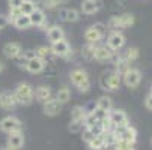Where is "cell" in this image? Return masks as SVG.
I'll return each instance as SVG.
<instances>
[{
	"instance_id": "obj_6",
	"label": "cell",
	"mask_w": 152,
	"mask_h": 150,
	"mask_svg": "<svg viewBox=\"0 0 152 150\" xmlns=\"http://www.w3.org/2000/svg\"><path fill=\"white\" fill-rule=\"evenodd\" d=\"M0 131L5 134H12L17 131H21V123L14 116H6L0 120Z\"/></svg>"
},
{
	"instance_id": "obj_13",
	"label": "cell",
	"mask_w": 152,
	"mask_h": 150,
	"mask_svg": "<svg viewBox=\"0 0 152 150\" xmlns=\"http://www.w3.org/2000/svg\"><path fill=\"white\" fill-rule=\"evenodd\" d=\"M101 9L99 0H83L81 2V12L86 15H94Z\"/></svg>"
},
{
	"instance_id": "obj_19",
	"label": "cell",
	"mask_w": 152,
	"mask_h": 150,
	"mask_svg": "<svg viewBox=\"0 0 152 150\" xmlns=\"http://www.w3.org/2000/svg\"><path fill=\"white\" fill-rule=\"evenodd\" d=\"M84 39H86V42H88V44H96L98 41L102 39V35H101L94 26H91L88 30L84 32Z\"/></svg>"
},
{
	"instance_id": "obj_24",
	"label": "cell",
	"mask_w": 152,
	"mask_h": 150,
	"mask_svg": "<svg viewBox=\"0 0 152 150\" xmlns=\"http://www.w3.org/2000/svg\"><path fill=\"white\" fill-rule=\"evenodd\" d=\"M96 108H99V110H104V111H110L112 110V105H113V101H112V98H108L107 95L105 96H101V98H98V101H96Z\"/></svg>"
},
{
	"instance_id": "obj_41",
	"label": "cell",
	"mask_w": 152,
	"mask_h": 150,
	"mask_svg": "<svg viewBox=\"0 0 152 150\" xmlns=\"http://www.w3.org/2000/svg\"><path fill=\"white\" fill-rule=\"evenodd\" d=\"M9 24V21H8V17L6 15H2V14H0V30H2V29H5L6 26Z\"/></svg>"
},
{
	"instance_id": "obj_7",
	"label": "cell",
	"mask_w": 152,
	"mask_h": 150,
	"mask_svg": "<svg viewBox=\"0 0 152 150\" xmlns=\"http://www.w3.org/2000/svg\"><path fill=\"white\" fill-rule=\"evenodd\" d=\"M124 45H125V36L121 32L113 30L110 35H108V38H107V48H110L112 51H118Z\"/></svg>"
},
{
	"instance_id": "obj_2",
	"label": "cell",
	"mask_w": 152,
	"mask_h": 150,
	"mask_svg": "<svg viewBox=\"0 0 152 150\" xmlns=\"http://www.w3.org/2000/svg\"><path fill=\"white\" fill-rule=\"evenodd\" d=\"M14 96H15V101L17 104H21V105H30L35 99V93H33V87L29 84V83H20L17 86V89L14 92Z\"/></svg>"
},
{
	"instance_id": "obj_34",
	"label": "cell",
	"mask_w": 152,
	"mask_h": 150,
	"mask_svg": "<svg viewBox=\"0 0 152 150\" xmlns=\"http://www.w3.org/2000/svg\"><path fill=\"white\" fill-rule=\"evenodd\" d=\"M116 149H118V150H136L134 144L125 143V141H118V143H116Z\"/></svg>"
},
{
	"instance_id": "obj_8",
	"label": "cell",
	"mask_w": 152,
	"mask_h": 150,
	"mask_svg": "<svg viewBox=\"0 0 152 150\" xmlns=\"http://www.w3.org/2000/svg\"><path fill=\"white\" fill-rule=\"evenodd\" d=\"M53 56H57V57H68L69 53H71V48H69V44L65 39L59 41V42H54V44L50 47Z\"/></svg>"
},
{
	"instance_id": "obj_49",
	"label": "cell",
	"mask_w": 152,
	"mask_h": 150,
	"mask_svg": "<svg viewBox=\"0 0 152 150\" xmlns=\"http://www.w3.org/2000/svg\"><path fill=\"white\" fill-rule=\"evenodd\" d=\"M151 146H152V138H151Z\"/></svg>"
},
{
	"instance_id": "obj_29",
	"label": "cell",
	"mask_w": 152,
	"mask_h": 150,
	"mask_svg": "<svg viewBox=\"0 0 152 150\" xmlns=\"http://www.w3.org/2000/svg\"><path fill=\"white\" fill-rule=\"evenodd\" d=\"M35 9H36V5H35L33 0H24L23 5L20 6V11H21L23 15H30Z\"/></svg>"
},
{
	"instance_id": "obj_38",
	"label": "cell",
	"mask_w": 152,
	"mask_h": 150,
	"mask_svg": "<svg viewBox=\"0 0 152 150\" xmlns=\"http://www.w3.org/2000/svg\"><path fill=\"white\" fill-rule=\"evenodd\" d=\"M21 57H23L26 62H29V60H32V59L36 57V53H35V50H27L24 53H21Z\"/></svg>"
},
{
	"instance_id": "obj_39",
	"label": "cell",
	"mask_w": 152,
	"mask_h": 150,
	"mask_svg": "<svg viewBox=\"0 0 152 150\" xmlns=\"http://www.w3.org/2000/svg\"><path fill=\"white\" fill-rule=\"evenodd\" d=\"M24 0H8L9 3V9H20V6L23 5Z\"/></svg>"
},
{
	"instance_id": "obj_30",
	"label": "cell",
	"mask_w": 152,
	"mask_h": 150,
	"mask_svg": "<svg viewBox=\"0 0 152 150\" xmlns=\"http://www.w3.org/2000/svg\"><path fill=\"white\" fill-rule=\"evenodd\" d=\"M95 44H86L83 48H81V56L86 59V60H92L94 59V54H95Z\"/></svg>"
},
{
	"instance_id": "obj_40",
	"label": "cell",
	"mask_w": 152,
	"mask_h": 150,
	"mask_svg": "<svg viewBox=\"0 0 152 150\" xmlns=\"http://www.w3.org/2000/svg\"><path fill=\"white\" fill-rule=\"evenodd\" d=\"M94 27H95V29H96V30H98V32L102 35V36L105 35L107 27H105V24H104V23H95V24H94Z\"/></svg>"
},
{
	"instance_id": "obj_1",
	"label": "cell",
	"mask_w": 152,
	"mask_h": 150,
	"mask_svg": "<svg viewBox=\"0 0 152 150\" xmlns=\"http://www.w3.org/2000/svg\"><path fill=\"white\" fill-rule=\"evenodd\" d=\"M121 81H122V75L118 74L116 71L115 72H104L99 77V87L102 90H107V92H116L121 86Z\"/></svg>"
},
{
	"instance_id": "obj_32",
	"label": "cell",
	"mask_w": 152,
	"mask_h": 150,
	"mask_svg": "<svg viewBox=\"0 0 152 150\" xmlns=\"http://www.w3.org/2000/svg\"><path fill=\"white\" fill-rule=\"evenodd\" d=\"M84 126L86 128H91V126H95L96 123H99V120L92 114V113H86V117H84Z\"/></svg>"
},
{
	"instance_id": "obj_14",
	"label": "cell",
	"mask_w": 152,
	"mask_h": 150,
	"mask_svg": "<svg viewBox=\"0 0 152 150\" xmlns=\"http://www.w3.org/2000/svg\"><path fill=\"white\" fill-rule=\"evenodd\" d=\"M26 69L30 74H41L45 69V62L42 59H39V57H35V59H32L26 63Z\"/></svg>"
},
{
	"instance_id": "obj_21",
	"label": "cell",
	"mask_w": 152,
	"mask_h": 150,
	"mask_svg": "<svg viewBox=\"0 0 152 150\" xmlns=\"http://www.w3.org/2000/svg\"><path fill=\"white\" fill-rule=\"evenodd\" d=\"M18 30H26V29H29L30 26H32V23H30V18H29V15H23L21 14L14 23H12Z\"/></svg>"
},
{
	"instance_id": "obj_46",
	"label": "cell",
	"mask_w": 152,
	"mask_h": 150,
	"mask_svg": "<svg viewBox=\"0 0 152 150\" xmlns=\"http://www.w3.org/2000/svg\"><path fill=\"white\" fill-rule=\"evenodd\" d=\"M59 2H60V3H68L69 0H59Z\"/></svg>"
},
{
	"instance_id": "obj_10",
	"label": "cell",
	"mask_w": 152,
	"mask_h": 150,
	"mask_svg": "<svg viewBox=\"0 0 152 150\" xmlns=\"http://www.w3.org/2000/svg\"><path fill=\"white\" fill-rule=\"evenodd\" d=\"M42 111H44L45 116H57L62 111V104H59L56 99H48L47 102L42 104Z\"/></svg>"
},
{
	"instance_id": "obj_44",
	"label": "cell",
	"mask_w": 152,
	"mask_h": 150,
	"mask_svg": "<svg viewBox=\"0 0 152 150\" xmlns=\"http://www.w3.org/2000/svg\"><path fill=\"white\" fill-rule=\"evenodd\" d=\"M101 150H118V149H116V144H115V146H104Z\"/></svg>"
},
{
	"instance_id": "obj_48",
	"label": "cell",
	"mask_w": 152,
	"mask_h": 150,
	"mask_svg": "<svg viewBox=\"0 0 152 150\" xmlns=\"http://www.w3.org/2000/svg\"><path fill=\"white\" fill-rule=\"evenodd\" d=\"M151 95H152V87H151Z\"/></svg>"
},
{
	"instance_id": "obj_28",
	"label": "cell",
	"mask_w": 152,
	"mask_h": 150,
	"mask_svg": "<svg viewBox=\"0 0 152 150\" xmlns=\"http://www.w3.org/2000/svg\"><path fill=\"white\" fill-rule=\"evenodd\" d=\"M84 117H86V110L80 105H75L72 111H71V120H81L84 122Z\"/></svg>"
},
{
	"instance_id": "obj_15",
	"label": "cell",
	"mask_w": 152,
	"mask_h": 150,
	"mask_svg": "<svg viewBox=\"0 0 152 150\" xmlns=\"http://www.w3.org/2000/svg\"><path fill=\"white\" fill-rule=\"evenodd\" d=\"M112 50L110 48H107L105 45H101V47H96L95 48V54H94V59L99 63H104V62H108V60H112Z\"/></svg>"
},
{
	"instance_id": "obj_11",
	"label": "cell",
	"mask_w": 152,
	"mask_h": 150,
	"mask_svg": "<svg viewBox=\"0 0 152 150\" xmlns=\"http://www.w3.org/2000/svg\"><path fill=\"white\" fill-rule=\"evenodd\" d=\"M23 146H24V135H23V132H21V131H17V132L9 134V138H8V149H11V150H20Z\"/></svg>"
},
{
	"instance_id": "obj_31",
	"label": "cell",
	"mask_w": 152,
	"mask_h": 150,
	"mask_svg": "<svg viewBox=\"0 0 152 150\" xmlns=\"http://www.w3.org/2000/svg\"><path fill=\"white\" fill-rule=\"evenodd\" d=\"M80 18V14L77 9H66V12H65V21H68V23H75V21H78Z\"/></svg>"
},
{
	"instance_id": "obj_22",
	"label": "cell",
	"mask_w": 152,
	"mask_h": 150,
	"mask_svg": "<svg viewBox=\"0 0 152 150\" xmlns=\"http://www.w3.org/2000/svg\"><path fill=\"white\" fill-rule=\"evenodd\" d=\"M134 15L131 14H124L118 17V23H119V29H126V27H131L134 24Z\"/></svg>"
},
{
	"instance_id": "obj_37",
	"label": "cell",
	"mask_w": 152,
	"mask_h": 150,
	"mask_svg": "<svg viewBox=\"0 0 152 150\" xmlns=\"http://www.w3.org/2000/svg\"><path fill=\"white\" fill-rule=\"evenodd\" d=\"M59 5H60L59 0H44V6L47 9H56Z\"/></svg>"
},
{
	"instance_id": "obj_4",
	"label": "cell",
	"mask_w": 152,
	"mask_h": 150,
	"mask_svg": "<svg viewBox=\"0 0 152 150\" xmlns=\"http://www.w3.org/2000/svg\"><path fill=\"white\" fill-rule=\"evenodd\" d=\"M116 138L119 141H125V143H131V144H136L137 141V131L131 126H115L113 131H112Z\"/></svg>"
},
{
	"instance_id": "obj_33",
	"label": "cell",
	"mask_w": 152,
	"mask_h": 150,
	"mask_svg": "<svg viewBox=\"0 0 152 150\" xmlns=\"http://www.w3.org/2000/svg\"><path fill=\"white\" fill-rule=\"evenodd\" d=\"M83 126H84V123H83L81 120H71V123H69V131H71V132H81V131H83Z\"/></svg>"
},
{
	"instance_id": "obj_27",
	"label": "cell",
	"mask_w": 152,
	"mask_h": 150,
	"mask_svg": "<svg viewBox=\"0 0 152 150\" xmlns=\"http://www.w3.org/2000/svg\"><path fill=\"white\" fill-rule=\"evenodd\" d=\"M122 56H124V59H125L128 63H131V62H134V60L139 59V48L129 47V48H126V51H125Z\"/></svg>"
},
{
	"instance_id": "obj_12",
	"label": "cell",
	"mask_w": 152,
	"mask_h": 150,
	"mask_svg": "<svg viewBox=\"0 0 152 150\" xmlns=\"http://www.w3.org/2000/svg\"><path fill=\"white\" fill-rule=\"evenodd\" d=\"M23 50H21V45L17 44V42H8V44L3 47V54L8 57V59H12L15 60L17 57L21 56Z\"/></svg>"
},
{
	"instance_id": "obj_3",
	"label": "cell",
	"mask_w": 152,
	"mask_h": 150,
	"mask_svg": "<svg viewBox=\"0 0 152 150\" xmlns=\"http://www.w3.org/2000/svg\"><path fill=\"white\" fill-rule=\"evenodd\" d=\"M69 78H71V83L75 86L80 92L86 93V92L91 90V80H89V75H88V72H86V71H83V69H74V71H71Z\"/></svg>"
},
{
	"instance_id": "obj_20",
	"label": "cell",
	"mask_w": 152,
	"mask_h": 150,
	"mask_svg": "<svg viewBox=\"0 0 152 150\" xmlns=\"http://www.w3.org/2000/svg\"><path fill=\"white\" fill-rule=\"evenodd\" d=\"M29 18H30V23H32V26H36V27H39L44 21L47 20L45 18V14H44V11L42 9H39V8H36L30 15H29Z\"/></svg>"
},
{
	"instance_id": "obj_26",
	"label": "cell",
	"mask_w": 152,
	"mask_h": 150,
	"mask_svg": "<svg viewBox=\"0 0 152 150\" xmlns=\"http://www.w3.org/2000/svg\"><path fill=\"white\" fill-rule=\"evenodd\" d=\"M35 53H36V57L42 59L44 62L53 57V53H51L50 47H45V45H42V47H38V48L35 50Z\"/></svg>"
},
{
	"instance_id": "obj_36",
	"label": "cell",
	"mask_w": 152,
	"mask_h": 150,
	"mask_svg": "<svg viewBox=\"0 0 152 150\" xmlns=\"http://www.w3.org/2000/svg\"><path fill=\"white\" fill-rule=\"evenodd\" d=\"M81 137H83V141H86V143H89L95 135L91 132V129H88V128H84V129L81 131Z\"/></svg>"
},
{
	"instance_id": "obj_17",
	"label": "cell",
	"mask_w": 152,
	"mask_h": 150,
	"mask_svg": "<svg viewBox=\"0 0 152 150\" xmlns=\"http://www.w3.org/2000/svg\"><path fill=\"white\" fill-rule=\"evenodd\" d=\"M33 93H35V99L42 102V104L47 102L48 99H51V90L47 86H39V87H36L33 90Z\"/></svg>"
},
{
	"instance_id": "obj_16",
	"label": "cell",
	"mask_w": 152,
	"mask_h": 150,
	"mask_svg": "<svg viewBox=\"0 0 152 150\" xmlns=\"http://www.w3.org/2000/svg\"><path fill=\"white\" fill-rule=\"evenodd\" d=\"M17 107V101L14 93H2L0 95V108L3 110H12Z\"/></svg>"
},
{
	"instance_id": "obj_45",
	"label": "cell",
	"mask_w": 152,
	"mask_h": 150,
	"mask_svg": "<svg viewBox=\"0 0 152 150\" xmlns=\"http://www.w3.org/2000/svg\"><path fill=\"white\" fill-rule=\"evenodd\" d=\"M3 68H5V66H3V63H2V62H0V74H2V72H3Z\"/></svg>"
},
{
	"instance_id": "obj_35",
	"label": "cell",
	"mask_w": 152,
	"mask_h": 150,
	"mask_svg": "<svg viewBox=\"0 0 152 150\" xmlns=\"http://www.w3.org/2000/svg\"><path fill=\"white\" fill-rule=\"evenodd\" d=\"M21 15V11L20 9H9V12H8V21H9V23H14V21L18 18Z\"/></svg>"
},
{
	"instance_id": "obj_43",
	"label": "cell",
	"mask_w": 152,
	"mask_h": 150,
	"mask_svg": "<svg viewBox=\"0 0 152 150\" xmlns=\"http://www.w3.org/2000/svg\"><path fill=\"white\" fill-rule=\"evenodd\" d=\"M39 27H41V29H42V30H44V32H48V30H50V27H51V26H50V24H48V23H47V20H45V21H44V23H42V24H41V26H39Z\"/></svg>"
},
{
	"instance_id": "obj_5",
	"label": "cell",
	"mask_w": 152,
	"mask_h": 150,
	"mask_svg": "<svg viewBox=\"0 0 152 150\" xmlns=\"http://www.w3.org/2000/svg\"><path fill=\"white\" fill-rule=\"evenodd\" d=\"M122 80L125 83L126 87L129 89H136L137 86L140 84L142 81V72L136 68H128L124 74H122Z\"/></svg>"
},
{
	"instance_id": "obj_9",
	"label": "cell",
	"mask_w": 152,
	"mask_h": 150,
	"mask_svg": "<svg viewBox=\"0 0 152 150\" xmlns=\"http://www.w3.org/2000/svg\"><path fill=\"white\" fill-rule=\"evenodd\" d=\"M108 117H110L113 126H126L128 125V116L122 110H110L108 111Z\"/></svg>"
},
{
	"instance_id": "obj_42",
	"label": "cell",
	"mask_w": 152,
	"mask_h": 150,
	"mask_svg": "<svg viewBox=\"0 0 152 150\" xmlns=\"http://www.w3.org/2000/svg\"><path fill=\"white\" fill-rule=\"evenodd\" d=\"M145 105H146V108L148 110H152V95H149L145 101Z\"/></svg>"
},
{
	"instance_id": "obj_18",
	"label": "cell",
	"mask_w": 152,
	"mask_h": 150,
	"mask_svg": "<svg viewBox=\"0 0 152 150\" xmlns=\"http://www.w3.org/2000/svg\"><path fill=\"white\" fill-rule=\"evenodd\" d=\"M47 35H48V39H50L51 44L65 39V32H63V29H62L60 26H51L50 30L47 32Z\"/></svg>"
},
{
	"instance_id": "obj_23",
	"label": "cell",
	"mask_w": 152,
	"mask_h": 150,
	"mask_svg": "<svg viewBox=\"0 0 152 150\" xmlns=\"http://www.w3.org/2000/svg\"><path fill=\"white\" fill-rule=\"evenodd\" d=\"M104 137H105V134H104V132H102V134H99V135H95V137L88 143L89 149H91V150H101V149L105 146V143H104Z\"/></svg>"
},
{
	"instance_id": "obj_25",
	"label": "cell",
	"mask_w": 152,
	"mask_h": 150,
	"mask_svg": "<svg viewBox=\"0 0 152 150\" xmlns=\"http://www.w3.org/2000/svg\"><path fill=\"white\" fill-rule=\"evenodd\" d=\"M69 99H71V90L68 89V87H62V89H59L57 90V95H56V101L59 102V104H66V102H69Z\"/></svg>"
},
{
	"instance_id": "obj_47",
	"label": "cell",
	"mask_w": 152,
	"mask_h": 150,
	"mask_svg": "<svg viewBox=\"0 0 152 150\" xmlns=\"http://www.w3.org/2000/svg\"><path fill=\"white\" fill-rule=\"evenodd\" d=\"M0 150H11V149H8V147H5V149H0Z\"/></svg>"
}]
</instances>
